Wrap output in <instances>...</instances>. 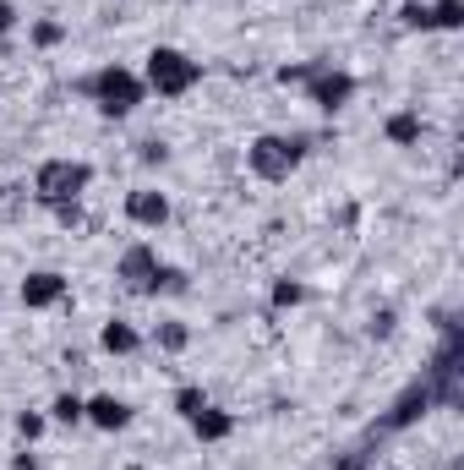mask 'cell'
<instances>
[{
  "instance_id": "cell-1",
  "label": "cell",
  "mask_w": 464,
  "mask_h": 470,
  "mask_svg": "<svg viewBox=\"0 0 464 470\" xmlns=\"http://www.w3.org/2000/svg\"><path fill=\"white\" fill-rule=\"evenodd\" d=\"M202 82V60H191V55H180V49H170V44H159L153 55H148V88L159 93V99H180V93H191Z\"/></svg>"
},
{
  "instance_id": "cell-2",
  "label": "cell",
  "mask_w": 464,
  "mask_h": 470,
  "mask_svg": "<svg viewBox=\"0 0 464 470\" xmlns=\"http://www.w3.org/2000/svg\"><path fill=\"white\" fill-rule=\"evenodd\" d=\"M82 93H93L98 110L120 120V115H131V110L142 104V77L126 71V66H104V71H93V77L82 82Z\"/></svg>"
},
{
  "instance_id": "cell-3",
  "label": "cell",
  "mask_w": 464,
  "mask_h": 470,
  "mask_svg": "<svg viewBox=\"0 0 464 470\" xmlns=\"http://www.w3.org/2000/svg\"><path fill=\"white\" fill-rule=\"evenodd\" d=\"M88 181H93V170H88L82 159H49V164H38L33 192H38V203L49 208V203H77V197L88 192Z\"/></svg>"
},
{
  "instance_id": "cell-4",
  "label": "cell",
  "mask_w": 464,
  "mask_h": 470,
  "mask_svg": "<svg viewBox=\"0 0 464 470\" xmlns=\"http://www.w3.org/2000/svg\"><path fill=\"white\" fill-rule=\"evenodd\" d=\"M246 159H252V170L263 181H290L295 164H301V142H290V137H257L246 148Z\"/></svg>"
},
{
  "instance_id": "cell-5",
  "label": "cell",
  "mask_w": 464,
  "mask_h": 470,
  "mask_svg": "<svg viewBox=\"0 0 464 470\" xmlns=\"http://www.w3.org/2000/svg\"><path fill=\"white\" fill-rule=\"evenodd\" d=\"M350 99H356V77H350V71H328V66H323V71L312 77V104H317V110L334 115V110H345Z\"/></svg>"
},
{
  "instance_id": "cell-6",
  "label": "cell",
  "mask_w": 464,
  "mask_h": 470,
  "mask_svg": "<svg viewBox=\"0 0 464 470\" xmlns=\"http://www.w3.org/2000/svg\"><path fill=\"white\" fill-rule=\"evenodd\" d=\"M131 290H142V296H153V279H159V252L153 246H126V257H120V268H115Z\"/></svg>"
},
{
  "instance_id": "cell-7",
  "label": "cell",
  "mask_w": 464,
  "mask_h": 470,
  "mask_svg": "<svg viewBox=\"0 0 464 470\" xmlns=\"http://www.w3.org/2000/svg\"><path fill=\"white\" fill-rule=\"evenodd\" d=\"M82 422H93L98 433H120V427H131V405L115 394H93V400H82Z\"/></svg>"
},
{
  "instance_id": "cell-8",
  "label": "cell",
  "mask_w": 464,
  "mask_h": 470,
  "mask_svg": "<svg viewBox=\"0 0 464 470\" xmlns=\"http://www.w3.org/2000/svg\"><path fill=\"white\" fill-rule=\"evenodd\" d=\"M55 301H66V279H60L55 268H38V274L22 279V307L44 312V307H55Z\"/></svg>"
},
{
  "instance_id": "cell-9",
  "label": "cell",
  "mask_w": 464,
  "mask_h": 470,
  "mask_svg": "<svg viewBox=\"0 0 464 470\" xmlns=\"http://www.w3.org/2000/svg\"><path fill=\"white\" fill-rule=\"evenodd\" d=\"M126 214H131V225L159 230V225L170 219V197H164V192H131V197H126Z\"/></svg>"
},
{
  "instance_id": "cell-10",
  "label": "cell",
  "mask_w": 464,
  "mask_h": 470,
  "mask_svg": "<svg viewBox=\"0 0 464 470\" xmlns=\"http://www.w3.org/2000/svg\"><path fill=\"white\" fill-rule=\"evenodd\" d=\"M191 433H197V444H224V438L235 433V416H230V411H213V405H202V411L191 416Z\"/></svg>"
},
{
  "instance_id": "cell-11",
  "label": "cell",
  "mask_w": 464,
  "mask_h": 470,
  "mask_svg": "<svg viewBox=\"0 0 464 470\" xmlns=\"http://www.w3.org/2000/svg\"><path fill=\"white\" fill-rule=\"evenodd\" d=\"M388 142H399V148L421 142V115H416V110H394V115H388Z\"/></svg>"
},
{
  "instance_id": "cell-12",
  "label": "cell",
  "mask_w": 464,
  "mask_h": 470,
  "mask_svg": "<svg viewBox=\"0 0 464 470\" xmlns=\"http://www.w3.org/2000/svg\"><path fill=\"white\" fill-rule=\"evenodd\" d=\"M98 345L109 350V356H131L142 339H137V329L131 323H104V334H98Z\"/></svg>"
},
{
  "instance_id": "cell-13",
  "label": "cell",
  "mask_w": 464,
  "mask_h": 470,
  "mask_svg": "<svg viewBox=\"0 0 464 470\" xmlns=\"http://www.w3.org/2000/svg\"><path fill=\"white\" fill-rule=\"evenodd\" d=\"M432 27L459 33V27H464V0H438V5H432Z\"/></svg>"
},
{
  "instance_id": "cell-14",
  "label": "cell",
  "mask_w": 464,
  "mask_h": 470,
  "mask_svg": "<svg viewBox=\"0 0 464 470\" xmlns=\"http://www.w3.org/2000/svg\"><path fill=\"white\" fill-rule=\"evenodd\" d=\"M153 339H159V350H186V345H191V329H186V323H159Z\"/></svg>"
},
{
  "instance_id": "cell-15",
  "label": "cell",
  "mask_w": 464,
  "mask_h": 470,
  "mask_svg": "<svg viewBox=\"0 0 464 470\" xmlns=\"http://www.w3.org/2000/svg\"><path fill=\"white\" fill-rule=\"evenodd\" d=\"M49 416H55L60 427H77V422H82V400H77V394H55V405H49Z\"/></svg>"
},
{
  "instance_id": "cell-16",
  "label": "cell",
  "mask_w": 464,
  "mask_h": 470,
  "mask_svg": "<svg viewBox=\"0 0 464 470\" xmlns=\"http://www.w3.org/2000/svg\"><path fill=\"white\" fill-rule=\"evenodd\" d=\"M301 301H306V285H295V279L273 285V307H301Z\"/></svg>"
},
{
  "instance_id": "cell-17",
  "label": "cell",
  "mask_w": 464,
  "mask_h": 470,
  "mask_svg": "<svg viewBox=\"0 0 464 470\" xmlns=\"http://www.w3.org/2000/svg\"><path fill=\"white\" fill-rule=\"evenodd\" d=\"M60 38H66V27H60V22H33V44H38V49H55Z\"/></svg>"
},
{
  "instance_id": "cell-18",
  "label": "cell",
  "mask_w": 464,
  "mask_h": 470,
  "mask_svg": "<svg viewBox=\"0 0 464 470\" xmlns=\"http://www.w3.org/2000/svg\"><path fill=\"white\" fill-rule=\"evenodd\" d=\"M202 405H208V394H202V389H180V394H175V411H180L186 422H191V416H197Z\"/></svg>"
},
{
  "instance_id": "cell-19",
  "label": "cell",
  "mask_w": 464,
  "mask_h": 470,
  "mask_svg": "<svg viewBox=\"0 0 464 470\" xmlns=\"http://www.w3.org/2000/svg\"><path fill=\"white\" fill-rule=\"evenodd\" d=\"M159 290H170V296H175V290H186V274H180V268H159V279H153V296H159Z\"/></svg>"
},
{
  "instance_id": "cell-20",
  "label": "cell",
  "mask_w": 464,
  "mask_h": 470,
  "mask_svg": "<svg viewBox=\"0 0 464 470\" xmlns=\"http://www.w3.org/2000/svg\"><path fill=\"white\" fill-rule=\"evenodd\" d=\"M399 16H405V27H421V33L432 27V11H427V5H416V0H410V5L399 11Z\"/></svg>"
},
{
  "instance_id": "cell-21",
  "label": "cell",
  "mask_w": 464,
  "mask_h": 470,
  "mask_svg": "<svg viewBox=\"0 0 464 470\" xmlns=\"http://www.w3.org/2000/svg\"><path fill=\"white\" fill-rule=\"evenodd\" d=\"M16 433H22L27 444H33V438H44V416H33V411H22V416H16Z\"/></svg>"
},
{
  "instance_id": "cell-22",
  "label": "cell",
  "mask_w": 464,
  "mask_h": 470,
  "mask_svg": "<svg viewBox=\"0 0 464 470\" xmlns=\"http://www.w3.org/2000/svg\"><path fill=\"white\" fill-rule=\"evenodd\" d=\"M49 214H55L60 225H82V208H77V203H49Z\"/></svg>"
},
{
  "instance_id": "cell-23",
  "label": "cell",
  "mask_w": 464,
  "mask_h": 470,
  "mask_svg": "<svg viewBox=\"0 0 464 470\" xmlns=\"http://www.w3.org/2000/svg\"><path fill=\"white\" fill-rule=\"evenodd\" d=\"M11 27H16V5H11V0H0V38H5Z\"/></svg>"
},
{
  "instance_id": "cell-24",
  "label": "cell",
  "mask_w": 464,
  "mask_h": 470,
  "mask_svg": "<svg viewBox=\"0 0 464 470\" xmlns=\"http://www.w3.org/2000/svg\"><path fill=\"white\" fill-rule=\"evenodd\" d=\"M142 159L148 164H164V142H142Z\"/></svg>"
},
{
  "instance_id": "cell-25",
  "label": "cell",
  "mask_w": 464,
  "mask_h": 470,
  "mask_svg": "<svg viewBox=\"0 0 464 470\" xmlns=\"http://www.w3.org/2000/svg\"><path fill=\"white\" fill-rule=\"evenodd\" d=\"M11 470H38V460H33V454H16V460H11Z\"/></svg>"
},
{
  "instance_id": "cell-26",
  "label": "cell",
  "mask_w": 464,
  "mask_h": 470,
  "mask_svg": "<svg viewBox=\"0 0 464 470\" xmlns=\"http://www.w3.org/2000/svg\"><path fill=\"white\" fill-rule=\"evenodd\" d=\"M0 197H5V186H0Z\"/></svg>"
}]
</instances>
